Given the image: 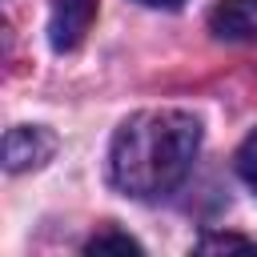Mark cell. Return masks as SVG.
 Returning <instances> with one entry per match:
<instances>
[{
  "label": "cell",
  "mask_w": 257,
  "mask_h": 257,
  "mask_svg": "<svg viewBox=\"0 0 257 257\" xmlns=\"http://www.w3.org/2000/svg\"><path fill=\"white\" fill-rule=\"evenodd\" d=\"M197 253H257L253 237H233V233H209L197 241Z\"/></svg>",
  "instance_id": "5b68a950"
},
{
  "label": "cell",
  "mask_w": 257,
  "mask_h": 257,
  "mask_svg": "<svg viewBox=\"0 0 257 257\" xmlns=\"http://www.w3.org/2000/svg\"><path fill=\"white\" fill-rule=\"evenodd\" d=\"M52 153H56V137L44 124H16L4 133V169L8 173L40 169Z\"/></svg>",
  "instance_id": "7a4b0ae2"
},
{
  "label": "cell",
  "mask_w": 257,
  "mask_h": 257,
  "mask_svg": "<svg viewBox=\"0 0 257 257\" xmlns=\"http://www.w3.org/2000/svg\"><path fill=\"white\" fill-rule=\"evenodd\" d=\"M201 149V120L185 108H145L108 145V181L137 201L165 197L185 181Z\"/></svg>",
  "instance_id": "6da1fadb"
},
{
  "label": "cell",
  "mask_w": 257,
  "mask_h": 257,
  "mask_svg": "<svg viewBox=\"0 0 257 257\" xmlns=\"http://www.w3.org/2000/svg\"><path fill=\"white\" fill-rule=\"evenodd\" d=\"M237 173H241V181L249 185V189H257V128L241 141V149H237Z\"/></svg>",
  "instance_id": "52a82bcc"
},
{
  "label": "cell",
  "mask_w": 257,
  "mask_h": 257,
  "mask_svg": "<svg viewBox=\"0 0 257 257\" xmlns=\"http://www.w3.org/2000/svg\"><path fill=\"white\" fill-rule=\"evenodd\" d=\"M84 253H141V245H137L128 233H112V229H104V233H96V237L84 245Z\"/></svg>",
  "instance_id": "8992f818"
},
{
  "label": "cell",
  "mask_w": 257,
  "mask_h": 257,
  "mask_svg": "<svg viewBox=\"0 0 257 257\" xmlns=\"http://www.w3.org/2000/svg\"><path fill=\"white\" fill-rule=\"evenodd\" d=\"M92 16H96V0H52V12H48V40L56 52H72L80 48L84 32L92 28Z\"/></svg>",
  "instance_id": "3957f363"
},
{
  "label": "cell",
  "mask_w": 257,
  "mask_h": 257,
  "mask_svg": "<svg viewBox=\"0 0 257 257\" xmlns=\"http://www.w3.org/2000/svg\"><path fill=\"white\" fill-rule=\"evenodd\" d=\"M137 4H149V8H177V4H185V0H137Z\"/></svg>",
  "instance_id": "ba28073f"
},
{
  "label": "cell",
  "mask_w": 257,
  "mask_h": 257,
  "mask_svg": "<svg viewBox=\"0 0 257 257\" xmlns=\"http://www.w3.org/2000/svg\"><path fill=\"white\" fill-rule=\"evenodd\" d=\"M209 28L221 40H253L257 36V0H217L209 12Z\"/></svg>",
  "instance_id": "277c9868"
}]
</instances>
